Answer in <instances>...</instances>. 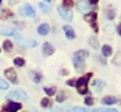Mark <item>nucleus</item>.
Masks as SVG:
<instances>
[{
    "label": "nucleus",
    "mask_w": 121,
    "mask_h": 112,
    "mask_svg": "<svg viewBox=\"0 0 121 112\" xmlns=\"http://www.w3.org/2000/svg\"><path fill=\"white\" fill-rule=\"evenodd\" d=\"M92 112H102V111H100V109H94Z\"/></svg>",
    "instance_id": "obj_35"
},
{
    "label": "nucleus",
    "mask_w": 121,
    "mask_h": 112,
    "mask_svg": "<svg viewBox=\"0 0 121 112\" xmlns=\"http://www.w3.org/2000/svg\"><path fill=\"white\" fill-rule=\"evenodd\" d=\"M5 76H6V79H8L10 82H13V84H16V82H18V77H16V71L11 70V68L5 71Z\"/></svg>",
    "instance_id": "obj_6"
},
{
    "label": "nucleus",
    "mask_w": 121,
    "mask_h": 112,
    "mask_svg": "<svg viewBox=\"0 0 121 112\" xmlns=\"http://www.w3.org/2000/svg\"><path fill=\"white\" fill-rule=\"evenodd\" d=\"M70 112H89V109L81 106H75V107H70Z\"/></svg>",
    "instance_id": "obj_18"
},
{
    "label": "nucleus",
    "mask_w": 121,
    "mask_h": 112,
    "mask_svg": "<svg viewBox=\"0 0 121 112\" xmlns=\"http://www.w3.org/2000/svg\"><path fill=\"white\" fill-rule=\"evenodd\" d=\"M73 66H75V68H77L78 71L85 70V60L78 59V57H73Z\"/></svg>",
    "instance_id": "obj_9"
},
{
    "label": "nucleus",
    "mask_w": 121,
    "mask_h": 112,
    "mask_svg": "<svg viewBox=\"0 0 121 112\" xmlns=\"http://www.w3.org/2000/svg\"><path fill=\"white\" fill-rule=\"evenodd\" d=\"M77 6H78L80 11H83V13H88L91 10V3L89 2H77Z\"/></svg>",
    "instance_id": "obj_7"
},
{
    "label": "nucleus",
    "mask_w": 121,
    "mask_h": 112,
    "mask_svg": "<svg viewBox=\"0 0 121 112\" xmlns=\"http://www.w3.org/2000/svg\"><path fill=\"white\" fill-rule=\"evenodd\" d=\"M8 85H10V84L6 82V81L0 79V90H6V89H8Z\"/></svg>",
    "instance_id": "obj_23"
},
{
    "label": "nucleus",
    "mask_w": 121,
    "mask_h": 112,
    "mask_svg": "<svg viewBox=\"0 0 121 112\" xmlns=\"http://www.w3.org/2000/svg\"><path fill=\"white\" fill-rule=\"evenodd\" d=\"M24 59H14V65L16 66H24Z\"/></svg>",
    "instance_id": "obj_24"
},
{
    "label": "nucleus",
    "mask_w": 121,
    "mask_h": 112,
    "mask_svg": "<svg viewBox=\"0 0 121 112\" xmlns=\"http://www.w3.org/2000/svg\"><path fill=\"white\" fill-rule=\"evenodd\" d=\"M75 57L85 60L86 57H89V52H88V51H77V52H75Z\"/></svg>",
    "instance_id": "obj_13"
},
{
    "label": "nucleus",
    "mask_w": 121,
    "mask_h": 112,
    "mask_svg": "<svg viewBox=\"0 0 121 112\" xmlns=\"http://www.w3.org/2000/svg\"><path fill=\"white\" fill-rule=\"evenodd\" d=\"M105 112H116V109H107Z\"/></svg>",
    "instance_id": "obj_34"
},
{
    "label": "nucleus",
    "mask_w": 121,
    "mask_h": 112,
    "mask_svg": "<svg viewBox=\"0 0 121 112\" xmlns=\"http://www.w3.org/2000/svg\"><path fill=\"white\" fill-rule=\"evenodd\" d=\"M42 51H43V55H45V57L53 55V54H54V46H53L51 43H45L43 47H42Z\"/></svg>",
    "instance_id": "obj_4"
},
{
    "label": "nucleus",
    "mask_w": 121,
    "mask_h": 112,
    "mask_svg": "<svg viewBox=\"0 0 121 112\" xmlns=\"http://www.w3.org/2000/svg\"><path fill=\"white\" fill-rule=\"evenodd\" d=\"M40 6H42V10L45 13H48L49 11V8H48V3H45V2H40Z\"/></svg>",
    "instance_id": "obj_25"
},
{
    "label": "nucleus",
    "mask_w": 121,
    "mask_h": 112,
    "mask_svg": "<svg viewBox=\"0 0 121 112\" xmlns=\"http://www.w3.org/2000/svg\"><path fill=\"white\" fill-rule=\"evenodd\" d=\"M34 79H35V82H40V81H42V74H38V73H34Z\"/></svg>",
    "instance_id": "obj_27"
},
{
    "label": "nucleus",
    "mask_w": 121,
    "mask_h": 112,
    "mask_svg": "<svg viewBox=\"0 0 121 112\" xmlns=\"http://www.w3.org/2000/svg\"><path fill=\"white\" fill-rule=\"evenodd\" d=\"M116 98L115 96H104L102 98V104H115Z\"/></svg>",
    "instance_id": "obj_12"
},
{
    "label": "nucleus",
    "mask_w": 121,
    "mask_h": 112,
    "mask_svg": "<svg viewBox=\"0 0 121 112\" xmlns=\"http://www.w3.org/2000/svg\"><path fill=\"white\" fill-rule=\"evenodd\" d=\"M45 93L48 95V96H53V95L56 93V89L54 87H46V89H45Z\"/></svg>",
    "instance_id": "obj_21"
},
{
    "label": "nucleus",
    "mask_w": 121,
    "mask_h": 112,
    "mask_svg": "<svg viewBox=\"0 0 121 112\" xmlns=\"http://www.w3.org/2000/svg\"><path fill=\"white\" fill-rule=\"evenodd\" d=\"M27 43H29V44H30L32 47H34V46H37V41H34V40H30V41H27Z\"/></svg>",
    "instance_id": "obj_32"
},
{
    "label": "nucleus",
    "mask_w": 121,
    "mask_h": 112,
    "mask_svg": "<svg viewBox=\"0 0 121 112\" xmlns=\"http://www.w3.org/2000/svg\"><path fill=\"white\" fill-rule=\"evenodd\" d=\"M113 63H115V65H118V66H121V52H116V54H115Z\"/></svg>",
    "instance_id": "obj_19"
},
{
    "label": "nucleus",
    "mask_w": 121,
    "mask_h": 112,
    "mask_svg": "<svg viewBox=\"0 0 121 112\" xmlns=\"http://www.w3.org/2000/svg\"><path fill=\"white\" fill-rule=\"evenodd\" d=\"M67 85H70V87H77V79H70V81L67 82Z\"/></svg>",
    "instance_id": "obj_28"
},
{
    "label": "nucleus",
    "mask_w": 121,
    "mask_h": 112,
    "mask_svg": "<svg viewBox=\"0 0 121 112\" xmlns=\"http://www.w3.org/2000/svg\"><path fill=\"white\" fill-rule=\"evenodd\" d=\"M89 44H91L92 49H99V47H100V44H99V41H97L96 36H91V38H89Z\"/></svg>",
    "instance_id": "obj_14"
},
{
    "label": "nucleus",
    "mask_w": 121,
    "mask_h": 112,
    "mask_svg": "<svg viewBox=\"0 0 121 112\" xmlns=\"http://www.w3.org/2000/svg\"><path fill=\"white\" fill-rule=\"evenodd\" d=\"M104 87H105V82L104 81H94V90L96 92H100Z\"/></svg>",
    "instance_id": "obj_15"
},
{
    "label": "nucleus",
    "mask_w": 121,
    "mask_h": 112,
    "mask_svg": "<svg viewBox=\"0 0 121 112\" xmlns=\"http://www.w3.org/2000/svg\"><path fill=\"white\" fill-rule=\"evenodd\" d=\"M19 109H21V104L19 103H8L5 106V111H8V112H18Z\"/></svg>",
    "instance_id": "obj_8"
},
{
    "label": "nucleus",
    "mask_w": 121,
    "mask_h": 112,
    "mask_svg": "<svg viewBox=\"0 0 121 112\" xmlns=\"http://www.w3.org/2000/svg\"><path fill=\"white\" fill-rule=\"evenodd\" d=\"M38 33H40V35H48L49 33V25L48 24H42V25H38Z\"/></svg>",
    "instance_id": "obj_11"
},
{
    "label": "nucleus",
    "mask_w": 121,
    "mask_h": 112,
    "mask_svg": "<svg viewBox=\"0 0 121 112\" xmlns=\"http://www.w3.org/2000/svg\"><path fill=\"white\" fill-rule=\"evenodd\" d=\"M62 29H64V33H65V36L69 40H73V38H75V32H73V29L70 25H64Z\"/></svg>",
    "instance_id": "obj_10"
},
{
    "label": "nucleus",
    "mask_w": 121,
    "mask_h": 112,
    "mask_svg": "<svg viewBox=\"0 0 121 112\" xmlns=\"http://www.w3.org/2000/svg\"><path fill=\"white\" fill-rule=\"evenodd\" d=\"M65 98H67V93H65V92H59V93H57V103H62Z\"/></svg>",
    "instance_id": "obj_20"
},
{
    "label": "nucleus",
    "mask_w": 121,
    "mask_h": 112,
    "mask_svg": "<svg viewBox=\"0 0 121 112\" xmlns=\"http://www.w3.org/2000/svg\"><path fill=\"white\" fill-rule=\"evenodd\" d=\"M85 103H86V104H88V106H91V104H92V103H94V100H92V98H89V96H88V98H86V100H85Z\"/></svg>",
    "instance_id": "obj_30"
},
{
    "label": "nucleus",
    "mask_w": 121,
    "mask_h": 112,
    "mask_svg": "<svg viewBox=\"0 0 121 112\" xmlns=\"http://www.w3.org/2000/svg\"><path fill=\"white\" fill-rule=\"evenodd\" d=\"M107 16H108V19H113L115 18V11L113 10H107Z\"/></svg>",
    "instance_id": "obj_26"
},
{
    "label": "nucleus",
    "mask_w": 121,
    "mask_h": 112,
    "mask_svg": "<svg viewBox=\"0 0 121 112\" xmlns=\"http://www.w3.org/2000/svg\"><path fill=\"white\" fill-rule=\"evenodd\" d=\"M16 33H18V32H16V30H14V29H11V27H3V25L0 27V35H6V36H14V35H16Z\"/></svg>",
    "instance_id": "obj_5"
},
{
    "label": "nucleus",
    "mask_w": 121,
    "mask_h": 112,
    "mask_svg": "<svg viewBox=\"0 0 121 112\" xmlns=\"http://www.w3.org/2000/svg\"><path fill=\"white\" fill-rule=\"evenodd\" d=\"M96 18H97V16H96V13H88V14L85 16V19H86V21H88V22H92V24H94Z\"/></svg>",
    "instance_id": "obj_17"
},
{
    "label": "nucleus",
    "mask_w": 121,
    "mask_h": 112,
    "mask_svg": "<svg viewBox=\"0 0 121 112\" xmlns=\"http://www.w3.org/2000/svg\"><path fill=\"white\" fill-rule=\"evenodd\" d=\"M118 35H121V24L118 25Z\"/></svg>",
    "instance_id": "obj_33"
},
{
    "label": "nucleus",
    "mask_w": 121,
    "mask_h": 112,
    "mask_svg": "<svg viewBox=\"0 0 121 112\" xmlns=\"http://www.w3.org/2000/svg\"><path fill=\"white\" fill-rule=\"evenodd\" d=\"M57 11H59V14L62 16L64 21H72L73 16H72V11H70V10H67V8H64V6H59Z\"/></svg>",
    "instance_id": "obj_3"
},
{
    "label": "nucleus",
    "mask_w": 121,
    "mask_h": 112,
    "mask_svg": "<svg viewBox=\"0 0 121 112\" xmlns=\"http://www.w3.org/2000/svg\"><path fill=\"white\" fill-rule=\"evenodd\" d=\"M112 52H113V51H112V47H110V46H102L104 57H110V55H112Z\"/></svg>",
    "instance_id": "obj_16"
},
{
    "label": "nucleus",
    "mask_w": 121,
    "mask_h": 112,
    "mask_svg": "<svg viewBox=\"0 0 121 112\" xmlns=\"http://www.w3.org/2000/svg\"><path fill=\"white\" fill-rule=\"evenodd\" d=\"M19 14L21 16H26V18H34L35 16V11H34V8L30 5H26L22 8H19Z\"/></svg>",
    "instance_id": "obj_2"
},
{
    "label": "nucleus",
    "mask_w": 121,
    "mask_h": 112,
    "mask_svg": "<svg viewBox=\"0 0 121 112\" xmlns=\"http://www.w3.org/2000/svg\"><path fill=\"white\" fill-rule=\"evenodd\" d=\"M8 98H10V100H21V101H27L29 100L27 93L22 92V90H11V92L8 93Z\"/></svg>",
    "instance_id": "obj_1"
},
{
    "label": "nucleus",
    "mask_w": 121,
    "mask_h": 112,
    "mask_svg": "<svg viewBox=\"0 0 121 112\" xmlns=\"http://www.w3.org/2000/svg\"><path fill=\"white\" fill-rule=\"evenodd\" d=\"M42 106H43V107H48V106H49V100H48V98L42 100Z\"/></svg>",
    "instance_id": "obj_29"
},
{
    "label": "nucleus",
    "mask_w": 121,
    "mask_h": 112,
    "mask_svg": "<svg viewBox=\"0 0 121 112\" xmlns=\"http://www.w3.org/2000/svg\"><path fill=\"white\" fill-rule=\"evenodd\" d=\"M73 3L72 2H69V0H65V2H64V3H62V6H72Z\"/></svg>",
    "instance_id": "obj_31"
},
{
    "label": "nucleus",
    "mask_w": 121,
    "mask_h": 112,
    "mask_svg": "<svg viewBox=\"0 0 121 112\" xmlns=\"http://www.w3.org/2000/svg\"><path fill=\"white\" fill-rule=\"evenodd\" d=\"M3 49L10 52V51L13 49V43H11V41H5V43H3Z\"/></svg>",
    "instance_id": "obj_22"
}]
</instances>
